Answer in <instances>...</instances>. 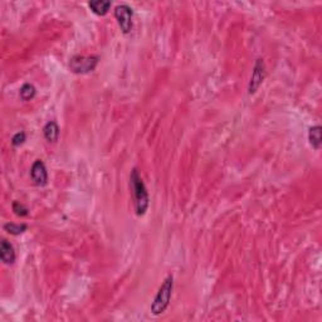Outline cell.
<instances>
[{
    "instance_id": "cell-1",
    "label": "cell",
    "mask_w": 322,
    "mask_h": 322,
    "mask_svg": "<svg viewBox=\"0 0 322 322\" xmlns=\"http://www.w3.org/2000/svg\"><path fill=\"white\" fill-rule=\"evenodd\" d=\"M130 184H131L132 195H134L135 211L139 217H142L149 209L150 198L144 180L140 176L137 169H132L131 174H130Z\"/></svg>"
},
{
    "instance_id": "cell-2",
    "label": "cell",
    "mask_w": 322,
    "mask_h": 322,
    "mask_svg": "<svg viewBox=\"0 0 322 322\" xmlns=\"http://www.w3.org/2000/svg\"><path fill=\"white\" fill-rule=\"evenodd\" d=\"M174 289V277L171 274H169L164 282L160 286L159 291L155 294V298L151 303V313L154 316H159V314L164 313L166 311V308L170 304L171 294H173Z\"/></svg>"
},
{
    "instance_id": "cell-3",
    "label": "cell",
    "mask_w": 322,
    "mask_h": 322,
    "mask_svg": "<svg viewBox=\"0 0 322 322\" xmlns=\"http://www.w3.org/2000/svg\"><path fill=\"white\" fill-rule=\"evenodd\" d=\"M100 62L98 56H73L70 60L68 67L75 75H87L93 72Z\"/></svg>"
},
{
    "instance_id": "cell-4",
    "label": "cell",
    "mask_w": 322,
    "mask_h": 322,
    "mask_svg": "<svg viewBox=\"0 0 322 322\" xmlns=\"http://www.w3.org/2000/svg\"><path fill=\"white\" fill-rule=\"evenodd\" d=\"M115 19L117 21L120 29L124 34H129L132 31V18H134V11L127 4H119L114 11Z\"/></svg>"
},
{
    "instance_id": "cell-5",
    "label": "cell",
    "mask_w": 322,
    "mask_h": 322,
    "mask_svg": "<svg viewBox=\"0 0 322 322\" xmlns=\"http://www.w3.org/2000/svg\"><path fill=\"white\" fill-rule=\"evenodd\" d=\"M265 78V63L262 58H258L253 67L252 76H250L249 85H248V93L249 95H254L259 87L262 86L263 81Z\"/></svg>"
},
{
    "instance_id": "cell-6",
    "label": "cell",
    "mask_w": 322,
    "mask_h": 322,
    "mask_svg": "<svg viewBox=\"0 0 322 322\" xmlns=\"http://www.w3.org/2000/svg\"><path fill=\"white\" fill-rule=\"evenodd\" d=\"M31 179L37 186H46L48 184V171L42 160H36L32 165Z\"/></svg>"
},
{
    "instance_id": "cell-7",
    "label": "cell",
    "mask_w": 322,
    "mask_h": 322,
    "mask_svg": "<svg viewBox=\"0 0 322 322\" xmlns=\"http://www.w3.org/2000/svg\"><path fill=\"white\" fill-rule=\"evenodd\" d=\"M0 258H2V262L7 265H12L17 259L16 249H14L13 244L7 239H2V243H0Z\"/></svg>"
},
{
    "instance_id": "cell-8",
    "label": "cell",
    "mask_w": 322,
    "mask_h": 322,
    "mask_svg": "<svg viewBox=\"0 0 322 322\" xmlns=\"http://www.w3.org/2000/svg\"><path fill=\"white\" fill-rule=\"evenodd\" d=\"M43 135L44 139L49 142V144H56L60 139V126L56 121H49L44 125L43 127Z\"/></svg>"
},
{
    "instance_id": "cell-9",
    "label": "cell",
    "mask_w": 322,
    "mask_h": 322,
    "mask_svg": "<svg viewBox=\"0 0 322 322\" xmlns=\"http://www.w3.org/2000/svg\"><path fill=\"white\" fill-rule=\"evenodd\" d=\"M112 3L110 0H91L88 2V7L93 14L98 17H105L110 12Z\"/></svg>"
},
{
    "instance_id": "cell-10",
    "label": "cell",
    "mask_w": 322,
    "mask_h": 322,
    "mask_svg": "<svg viewBox=\"0 0 322 322\" xmlns=\"http://www.w3.org/2000/svg\"><path fill=\"white\" fill-rule=\"evenodd\" d=\"M308 141H309V145H311L314 150L321 149L322 137H321V126H319V125L309 127Z\"/></svg>"
},
{
    "instance_id": "cell-11",
    "label": "cell",
    "mask_w": 322,
    "mask_h": 322,
    "mask_svg": "<svg viewBox=\"0 0 322 322\" xmlns=\"http://www.w3.org/2000/svg\"><path fill=\"white\" fill-rule=\"evenodd\" d=\"M37 95V88L34 87V85L32 83H24L19 90V97L22 98V101H31L36 97Z\"/></svg>"
},
{
    "instance_id": "cell-12",
    "label": "cell",
    "mask_w": 322,
    "mask_h": 322,
    "mask_svg": "<svg viewBox=\"0 0 322 322\" xmlns=\"http://www.w3.org/2000/svg\"><path fill=\"white\" fill-rule=\"evenodd\" d=\"M28 229V225L22 223V224H16V223H7L4 224V230L12 235H21Z\"/></svg>"
},
{
    "instance_id": "cell-13",
    "label": "cell",
    "mask_w": 322,
    "mask_h": 322,
    "mask_svg": "<svg viewBox=\"0 0 322 322\" xmlns=\"http://www.w3.org/2000/svg\"><path fill=\"white\" fill-rule=\"evenodd\" d=\"M13 211L16 215H18V217H27L29 214V210L28 208H27L26 205H23L22 203H19V201H14L13 203Z\"/></svg>"
},
{
    "instance_id": "cell-14",
    "label": "cell",
    "mask_w": 322,
    "mask_h": 322,
    "mask_svg": "<svg viewBox=\"0 0 322 322\" xmlns=\"http://www.w3.org/2000/svg\"><path fill=\"white\" fill-rule=\"evenodd\" d=\"M27 140V135L24 131H19L17 132V134L13 135V137H12V145L16 147L21 146V145H23L24 142H26Z\"/></svg>"
}]
</instances>
